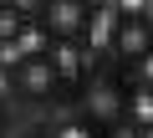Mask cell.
I'll return each mask as SVG.
<instances>
[{"label":"cell","mask_w":153,"mask_h":138,"mask_svg":"<svg viewBox=\"0 0 153 138\" xmlns=\"http://www.w3.org/2000/svg\"><path fill=\"white\" fill-rule=\"evenodd\" d=\"M5 87H10V97L41 107V102H56L66 92V77H61L51 51H16L5 61Z\"/></svg>","instance_id":"cell-2"},{"label":"cell","mask_w":153,"mask_h":138,"mask_svg":"<svg viewBox=\"0 0 153 138\" xmlns=\"http://www.w3.org/2000/svg\"><path fill=\"white\" fill-rule=\"evenodd\" d=\"M10 128V107H5V97H0V133Z\"/></svg>","instance_id":"cell-7"},{"label":"cell","mask_w":153,"mask_h":138,"mask_svg":"<svg viewBox=\"0 0 153 138\" xmlns=\"http://www.w3.org/2000/svg\"><path fill=\"white\" fill-rule=\"evenodd\" d=\"M107 41H112V56L123 66H148L153 61V16L148 10H117Z\"/></svg>","instance_id":"cell-4"},{"label":"cell","mask_w":153,"mask_h":138,"mask_svg":"<svg viewBox=\"0 0 153 138\" xmlns=\"http://www.w3.org/2000/svg\"><path fill=\"white\" fill-rule=\"evenodd\" d=\"M76 128L87 138H112L117 128H133V87L107 66H92L76 82Z\"/></svg>","instance_id":"cell-1"},{"label":"cell","mask_w":153,"mask_h":138,"mask_svg":"<svg viewBox=\"0 0 153 138\" xmlns=\"http://www.w3.org/2000/svg\"><path fill=\"white\" fill-rule=\"evenodd\" d=\"M128 138H153V123H133V128H128Z\"/></svg>","instance_id":"cell-6"},{"label":"cell","mask_w":153,"mask_h":138,"mask_svg":"<svg viewBox=\"0 0 153 138\" xmlns=\"http://www.w3.org/2000/svg\"><path fill=\"white\" fill-rule=\"evenodd\" d=\"M31 36V16L21 0H0V51H21V41Z\"/></svg>","instance_id":"cell-5"},{"label":"cell","mask_w":153,"mask_h":138,"mask_svg":"<svg viewBox=\"0 0 153 138\" xmlns=\"http://www.w3.org/2000/svg\"><path fill=\"white\" fill-rule=\"evenodd\" d=\"M26 138H51V133H46V128H41V133H26Z\"/></svg>","instance_id":"cell-9"},{"label":"cell","mask_w":153,"mask_h":138,"mask_svg":"<svg viewBox=\"0 0 153 138\" xmlns=\"http://www.w3.org/2000/svg\"><path fill=\"white\" fill-rule=\"evenodd\" d=\"M143 97H148V102H153V72H148V82H143Z\"/></svg>","instance_id":"cell-8"},{"label":"cell","mask_w":153,"mask_h":138,"mask_svg":"<svg viewBox=\"0 0 153 138\" xmlns=\"http://www.w3.org/2000/svg\"><path fill=\"white\" fill-rule=\"evenodd\" d=\"M41 31L51 46H87L97 31V5L92 0H41Z\"/></svg>","instance_id":"cell-3"}]
</instances>
